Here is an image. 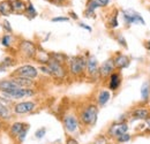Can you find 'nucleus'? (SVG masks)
I'll list each match as a JSON object with an SVG mask.
<instances>
[{
	"mask_svg": "<svg viewBox=\"0 0 150 144\" xmlns=\"http://www.w3.org/2000/svg\"><path fill=\"white\" fill-rule=\"evenodd\" d=\"M97 116H98V107L95 104L87 105L80 112V121L84 126L93 127L97 121Z\"/></svg>",
	"mask_w": 150,
	"mask_h": 144,
	"instance_id": "obj_1",
	"label": "nucleus"
},
{
	"mask_svg": "<svg viewBox=\"0 0 150 144\" xmlns=\"http://www.w3.org/2000/svg\"><path fill=\"white\" fill-rule=\"evenodd\" d=\"M87 60L81 55H75L69 60V72L75 76H79L86 71Z\"/></svg>",
	"mask_w": 150,
	"mask_h": 144,
	"instance_id": "obj_2",
	"label": "nucleus"
},
{
	"mask_svg": "<svg viewBox=\"0 0 150 144\" xmlns=\"http://www.w3.org/2000/svg\"><path fill=\"white\" fill-rule=\"evenodd\" d=\"M49 71H50V75L56 77V78H64L65 75H66V71H65V67L62 66V64L58 62L53 59H49L47 64H46Z\"/></svg>",
	"mask_w": 150,
	"mask_h": 144,
	"instance_id": "obj_3",
	"label": "nucleus"
},
{
	"mask_svg": "<svg viewBox=\"0 0 150 144\" xmlns=\"http://www.w3.org/2000/svg\"><path fill=\"white\" fill-rule=\"evenodd\" d=\"M122 16H124V20L126 22V24H141V25H144V20L142 18V16L133 11V9H125L122 11Z\"/></svg>",
	"mask_w": 150,
	"mask_h": 144,
	"instance_id": "obj_4",
	"label": "nucleus"
},
{
	"mask_svg": "<svg viewBox=\"0 0 150 144\" xmlns=\"http://www.w3.org/2000/svg\"><path fill=\"white\" fill-rule=\"evenodd\" d=\"M38 75V71L31 65H24V66H21L20 68H18L15 73H14V76H21V77H27V78H36Z\"/></svg>",
	"mask_w": 150,
	"mask_h": 144,
	"instance_id": "obj_5",
	"label": "nucleus"
},
{
	"mask_svg": "<svg viewBox=\"0 0 150 144\" xmlns=\"http://www.w3.org/2000/svg\"><path fill=\"white\" fill-rule=\"evenodd\" d=\"M128 131V125L126 122H117V124H113L112 126L109 128V136L112 137V138H118L119 136L126 134Z\"/></svg>",
	"mask_w": 150,
	"mask_h": 144,
	"instance_id": "obj_6",
	"label": "nucleus"
},
{
	"mask_svg": "<svg viewBox=\"0 0 150 144\" xmlns=\"http://www.w3.org/2000/svg\"><path fill=\"white\" fill-rule=\"evenodd\" d=\"M35 95V91L29 88H19L16 90L12 91L7 95H4L6 97H8L9 99H22V98H27V97H31Z\"/></svg>",
	"mask_w": 150,
	"mask_h": 144,
	"instance_id": "obj_7",
	"label": "nucleus"
},
{
	"mask_svg": "<svg viewBox=\"0 0 150 144\" xmlns=\"http://www.w3.org/2000/svg\"><path fill=\"white\" fill-rule=\"evenodd\" d=\"M36 108V104L34 102H21L14 105V112L16 114H27L33 112Z\"/></svg>",
	"mask_w": 150,
	"mask_h": 144,
	"instance_id": "obj_8",
	"label": "nucleus"
},
{
	"mask_svg": "<svg viewBox=\"0 0 150 144\" xmlns=\"http://www.w3.org/2000/svg\"><path fill=\"white\" fill-rule=\"evenodd\" d=\"M114 62H113V59H108L106 61H104L100 67L98 68V74L102 76V77H108L110 76L114 71Z\"/></svg>",
	"mask_w": 150,
	"mask_h": 144,
	"instance_id": "obj_9",
	"label": "nucleus"
},
{
	"mask_svg": "<svg viewBox=\"0 0 150 144\" xmlns=\"http://www.w3.org/2000/svg\"><path fill=\"white\" fill-rule=\"evenodd\" d=\"M20 49H21V52L24 54L27 58H33V56H35L36 53H37L36 46L31 42H28V40L22 42L20 44Z\"/></svg>",
	"mask_w": 150,
	"mask_h": 144,
	"instance_id": "obj_10",
	"label": "nucleus"
},
{
	"mask_svg": "<svg viewBox=\"0 0 150 144\" xmlns=\"http://www.w3.org/2000/svg\"><path fill=\"white\" fill-rule=\"evenodd\" d=\"M64 126L68 133H75L79 128V121H77L76 116L72 115V114L66 115L64 118Z\"/></svg>",
	"mask_w": 150,
	"mask_h": 144,
	"instance_id": "obj_11",
	"label": "nucleus"
},
{
	"mask_svg": "<svg viewBox=\"0 0 150 144\" xmlns=\"http://www.w3.org/2000/svg\"><path fill=\"white\" fill-rule=\"evenodd\" d=\"M98 60L94 55H90L87 59V65H86V71L90 76H95L98 74Z\"/></svg>",
	"mask_w": 150,
	"mask_h": 144,
	"instance_id": "obj_12",
	"label": "nucleus"
},
{
	"mask_svg": "<svg viewBox=\"0 0 150 144\" xmlns=\"http://www.w3.org/2000/svg\"><path fill=\"white\" fill-rule=\"evenodd\" d=\"M19 88L20 87L12 81V78H11V80H1V81H0V91H1L4 95H7V93L16 90V89H19Z\"/></svg>",
	"mask_w": 150,
	"mask_h": 144,
	"instance_id": "obj_13",
	"label": "nucleus"
},
{
	"mask_svg": "<svg viewBox=\"0 0 150 144\" xmlns=\"http://www.w3.org/2000/svg\"><path fill=\"white\" fill-rule=\"evenodd\" d=\"M113 62H114V67L118 68V69H122V68H126L129 66V58L125 54H117L115 58L113 59Z\"/></svg>",
	"mask_w": 150,
	"mask_h": 144,
	"instance_id": "obj_14",
	"label": "nucleus"
},
{
	"mask_svg": "<svg viewBox=\"0 0 150 144\" xmlns=\"http://www.w3.org/2000/svg\"><path fill=\"white\" fill-rule=\"evenodd\" d=\"M12 81L18 84L20 88H29L31 89L34 85V81L31 78H27V77H21V76H14L12 77Z\"/></svg>",
	"mask_w": 150,
	"mask_h": 144,
	"instance_id": "obj_15",
	"label": "nucleus"
},
{
	"mask_svg": "<svg viewBox=\"0 0 150 144\" xmlns=\"http://www.w3.org/2000/svg\"><path fill=\"white\" fill-rule=\"evenodd\" d=\"M133 118L134 119H137V120H147L150 116V111L148 108H135L132 113Z\"/></svg>",
	"mask_w": 150,
	"mask_h": 144,
	"instance_id": "obj_16",
	"label": "nucleus"
},
{
	"mask_svg": "<svg viewBox=\"0 0 150 144\" xmlns=\"http://www.w3.org/2000/svg\"><path fill=\"white\" fill-rule=\"evenodd\" d=\"M120 83H121V76H120V74L119 73H112L110 75V83H109L110 90L115 91L120 87Z\"/></svg>",
	"mask_w": 150,
	"mask_h": 144,
	"instance_id": "obj_17",
	"label": "nucleus"
},
{
	"mask_svg": "<svg viewBox=\"0 0 150 144\" xmlns=\"http://www.w3.org/2000/svg\"><path fill=\"white\" fill-rule=\"evenodd\" d=\"M12 9H13V13L23 14L27 11V5L23 0H13L12 1Z\"/></svg>",
	"mask_w": 150,
	"mask_h": 144,
	"instance_id": "obj_18",
	"label": "nucleus"
},
{
	"mask_svg": "<svg viewBox=\"0 0 150 144\" xmlns=\"http://www.w3.org/2000/svg\"><path fill=\"white\" fill-rule=\"evenodd\" d=\"M12 13H13L12 1H9V0L0 1V14L4 16H9Z\"/></svg>",
	"mask_w": 150,
	"mask_h": 144,
	"instance_id": "obj_19",
	"label": "nucleus"
},
{
	"mask_svg": "<svg viewBox=\"0 0 150 144\" xmlns=\"http://www.w3.org/2000/svg\"><path fill=\"white\" fill-rule=\"evenodd\" d=\"M110 98H111L110 91L102 90L98 93V96H97V104H98L99 106H104V105H106V103L110 100Z\"/></svg>",
	"mask_w": 150,
	"mask_h": 144,
	"instance_id": "obj_20",
	"label": "nucleus"
},
{
	"mask_svg": "<svg viewBox=\"0 0 150 144\" xmlns=\"http://www.w3.org/2000/svg\"><path fill=\"white\" fill-rule=\"evenodd\" d=\"M25 125H27V124H23V122H14V124L11 126V128H9V133H11V135H12L13 137L16 138V136L21 133V130L24 128Z\"/></svg>",
	"mask_w": 150,
	"mask_h": 144,
	"instance_id": "obj_21",
	"label": "nucleus"
},
{
	"mask_svg": "<svg viewBox=\"0 0 150 144\" xmlns=\"http://www.w3.org/2000/svg\"><path fill=\"white\" fill-rule=\"evenodd\" d=\"M12 118V113L9 111V108L7 107V105H5L1 99H0V119L2 120H9Z\"/></svg>",
	"mask_w": 150,
	"mask_h": 144,
	"instance_id": "obj_22",
	"label": "nucleus"
},
{
	"mask_svg": "<svg viewBox=\"0 0 150 144\" xmlns=\"http://www.w3.org/2000/svg\"><path fill=\"white\" fill-rule=\"evenodd\" d=\"M150 96V81H146L141 87V97L146 102L149 99Z\"/></svg>",
	"mask_w": 150,
	"mask_h": 144,
	"instance_id": "obj_23",
	"label": "nucleus"
},
{
	"mask_svg": "<svg viewBox=\"0 0 150 144\" xmlns=\"http://www.w3.org/2000/svg\"><path fill=\"white\" fill-rule=\"evenodd\" d=\"M28 130H29V125H25L24 128L21 130V133L16 136L19 143H23V142H24V140H25V137H27V134H28Z\"/></svg>",
	"mask_w": 150,
	"mask_h": 144,
	"instance_id": "obj_24",
	"label": "nucleus"
},
{
	"mask_svg": "<svg viewBox=\"0 0 150 144\" xmlns=\"http://www.w3.org/2000/svg\"><path fill=\"white\" fill-rule=\"evenodd\" d=\"M13 64H14V61H13L12 58H5L1 61V64H0V72L4 71V69H6V68H8V67H11Z\"/></svg>",
	"mask_w": 150,
	"mask_h": 144,
	"instance_id": "obj_25",
	"label": "nucleus"
},
{
	"mask_svg": "<svg viewBox=\"0 0 150 144\" xmlns=\"http://www.w3.org/2000/svg\"><path fill=\"white\" fill-rule=\"evenodd\" d=\"M25 14L29 16L30 18H36V15H37V12H36V9H35V7L30 4V2H28V6H27V11H25Z\"/></svg>",
	"mask_w": 150,
	"mask_h": 144,
	"instance_id": "obj_26",
	"label": "nucleus"
},
{
	"mask_svg": "<svg viewBox=\"0 0 150 144\" xmlns=\"http://www.w3.org/2000/svg\"><path fill=\"white\" fill-rule=\"evenodd\" d=\"M1 44L5 47H9L11 44H12V36L11 35H5V36L1 38Z\"/></svg>",
	"mask_w": 150,
	"mask_h": 144,
	"instance_id": "obj_27",
	"label": "nucleus"
},
{
	"mask_svg": "<svg viewBox=\"0 0 150 144\" xmlns=\"http://www.w3.org/2000/svg\"><path fill=\"white\" fill-rule=\"evenodd\" d=\"M118 24H119V23H118V15H117V12H115V14H114L112 18H111V20L109 21V27L113 29V28H117Z\"/></svg>",
	"mask_w": 150,
	"mask_h": 144,
	"instance_id": "obj_28",
	"label": "nucleus"
},
{
	"mask_svg": "<svg viewBox=\"0 0 150 144\" xmlns=\"http://www.w3.org/2000/svg\"><path fill=\"white\" fill-rule=\"evenodd\" d=\"M117 141H118L119 143H126V142L131 141V135H129L128 133H126V134H124V135L119 136V137L117 138Z\"/></svg>",
	"mask_w": 150,
	"mask_h": 144,
	"instance_id": "obj_29",
	"label": "nucleus"
},
{
	"mask_svg": "<svg viewBox=\"0 0 150 144\" xmlns=\"http://www.w3.org/2000/svg\"><path fill=\"white\" fill-rule=\"evenodd\" d=\"M45 133H46V129H45L44 127H43V128H39L38 130H36V133H35V137H36L37 140H40V138L44 137Z\"/></svg>",
	"mask_w": 150,
	"mask_h": 144,
	"instance_id": "obj_30",
	"label": "nucleus"
},
{
	"mask_svg": "<svg viewBox=\"0 0 150 144\" xmlns=\"http://www.w3.org/2000/svg\"><path fill=\"white\" fill-rule=\"evenodd\" d=\"M94 144H109V142H108V138H106L105 136L100 135V136H98V137L96 138V141L94 142Z\"/></svg>",
	"mask_w": 150,
	"mask_h": 144,
	"instance_id": "obj_31",
	"label": "nucleus"
},
{
	"mask_svg": "<svg viewBox=\"0 0 150 144\" xmlns=\"http://www.w3.org/2000/svg\"><path fill=\"white\" fill-rule=\"evenodd\" d=\"M117 39H118V42H119V44H120V45H122L124 47H127V44H126V39L124 38V36H122V35H119Z\"/></svg>",
	"mask_w": 150,
	"mask_h": 144,
	"instance_id": "obj_32",
	"label": "nucleus"
},
{
	"mask_svg": "<svg viewBox=\"0 0 150 144\" xmlns=\"http://www.w3.org/2000/svg\"><path fill=\"white\" fill-rule=\"evenodd\" d=\"M52 22H67V21H69V18H62V16H59V18H53L51 20Z\"/></svg>",
	"mask_w": 150,
	"mask_h": 144,
	"instance_id": "obj_33",
	"label": "nucleus"
},
{
	"mask_svg": "<svg viewBox=\"0 0 150 144\" xmlns=\"http://www.w3.org/2000/svg\"><path fill=\"white\" fill-rule=\"evenodd\" d=\"M4 29H5L6 31H8V32H12V28H11L8 21H5V22H4Z\"/></svg>",
	"mask_w": 150,
	"mask_h": 144,
	"instance_id": "obj_34",
	"label": "nucleus"
},
{
	"mask_svg": "<svg viewBox=\"0 0 150 144\" xmlns=\"http://www.w3.org/2000/svg\"><path fill=\"white\" fill-rule=\"evenodd\" d=\"M66 144H79V142L73 137H68L67 141H66Z\"/></svg>",
	"mask_w": 150,
	"mask_h": 144,
	"instance_id": "obj_35",
	"label": "nucleus"
},
{
	"mask_svg": "<svg viewBox=\"0 0 150 144\" xmlns=\"http://www.w3.org/2000/svg\"><path fill=\"white\" fill-rule=\"evenodd\" d=\"M79 25H80L81 28H83V29H86V30H88L89 32H91V30H93V29H91V27H89V25H87V24H84V23H80Z\"/></svg>",
	"mask_w": 150,
	"mask_h": 144,
	"instance_id": "obj_36",
	"label": "nucleus"
},
{
	"mask_svg": "<svg viewBox=\"0 0 150 144\" xmlns=\"http://www.w3.org/2000/svg\"><path fill=\"white\" fill-rule=\"evenodd\" d=\"M97 1L99 2L100 7H104V6H106V5L110 2V0H97Z\"/></svg>",
	"mask_w": 150,
	"mask_h": 144,
	"instance_id": "obj_37",
	"label": "nucleus"
},
{
	"mask_svg": "<svg viewBox=\"0 0 150 144\" xmlns=\"http://www.w3.org/2000/svg\"><path fill=\"white\" fill-rule=\"evenodd\" d=\"M146 126H147V130L150 131V116L146 120Z\"/></svg>",
	"mask_w": 150,
	"mask_h": 144,
	"instance_id": "obj_38",
	"label": "nucleus"
},
{
	"mask_svg": "<svg viewBox=\"0 0 150 144\" xmlns=\"http://www.w3.org/2000/svg\"><path fill=\"white\" fill-rule=\"evenodd\" d=\"M69 14H71V16H72V18H74V20H77V18H77V15H76V14H75L74 12H71V13H69Z\"/></svg>",
	"mask_w": 150,
	"mask_h": 144,
	"instance_id": "obj_39",
	"label": "nucleus"
},
{
	"mask_svg": "<svg viewBox=\"0 0 150 144\" xmlns=\"http://www.w3.org/2000/svg\"><path fill=\"white\" fill-rule=\"evenodd\" d=\"M146 47H147V50L150 51V42H147V43H146Z\"/></svg>",
	"mask_w": 150,
	"mask_h": 144,
	"instance_id": "obj_40",
	"label": "nucleus"
},
{
	"mask_svg": "<svg viewBox=\"0 0 150 144\" xmlns=\"http://www.w3.org/2000/svg\"><path fill=\"white\" fill-rule=\"evenodd\" d=\"M59 1H60V2H62V1H66V0H59Z\"/></svg>",
	"mask_w": 150,
	"mask_h": 144,
	"instance_id": "obj_41",
	"label": "nucleus"
}]
</instances>
